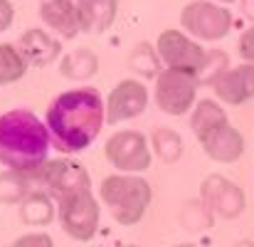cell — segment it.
Wrapping results in <instances>:
<instances>
[{
	"label": "cell",
	"instance_id": "19",
	"mask_svg": "<svg viewBox=\"0 0 254 247\" xmlns=\"http://www.w3.org/2000/svg\"><path fill=\"white\" fill-rule=\"evenodd\" d=\"M190 111H192V114H190V129H192V134H195L197 139L205 136L207 131H212L215 126L230 121L227 114H225V109H222L217 101H212V99L197 101Z\"/></svg>",
	"mask_w": 254,
	"mask_h": 247
},
{
	"label": "cell",
	"instance_id": "8",
	"mask_svg": "<svg viewBox=\"0 0 254 247\" xmlns=\"http://www.w3.org/2000/svg\"><path fill=\"white\" fill-rule=\"evenodd\" d=\"M104 154H106L109 164L121 173H141L151 165V159H153L148 139L133 129H126V131L109 136Z\"/></svg>",
	"mask_w": 254,
	"mask_h": 247
},
{
	"label": "cell",
	"instance_id": "30",
	"mask_svg": "<svg viewBox=\"0 0 254 247\" xmlns=\"http://www.w3.org/2000/svg\"><path fill=\"white\" fill-rule=\"evenodd\" d=\"M175 247H195V245H190V243H185V245H175Z\"/></svg>",
	"mask_w": 254,
	"mask_h": 247
},
{
	"label": "cell",
	"instance_id": "24",
	"mask_svg": "<svg viewBox=\"0 0 254 247\" xmlns=\"http://www.w3.org/2000/svg\"><path fill=\"white\" fill-rule=\"evenodd\" d=\"M10 247H55V243L47 233H30V235H22L20 240H15Z\"/></svg>",
	"mask_w": 254,
	"mask_h": 247
},
{
	"label": "cell",
	"instance_id": "4",
	"mask_svg": "<svg viewBox=\"0 0 254 247\" xmlns=\"http://www.w3.org/2000/svg\"><path fill=\"white\" fill-rule=\"evenodd\" d=\"M183 30L202 42H217L232 30V12L215 0H192L180 12Z\"/></svg>",
	"mask_w": 254,
	"mask_h": 247
},
{
	"label": "cell",
	"instance_id": "25",
	"mask_svg": "<svg viewBox=\"0 0 254 247\" xmlns=\"http://www.w3.org/2000/svg\"><path fill=\"white\" fill-rule=\"evenodd\" d=\"M240 57L245 60V62H250L254 65V25L252 27H247L242 35H240Z\"/></svg>",
	"mask_w": 254,
	"mask_h": 247
},
{
	"label": "cell",
	"instance_id": "15",
	"mask_svg": "<svg viewBox=\"0 0 254 247\" xmlns=\"http://www.w3.org/2000/svg\"><path fill=\"white\" fill-rule=\"evenodd\" d=\"M79 7V20H82V32L101 35L111 27L119 0H74Z\"/></svg>",
	"mask_w": 254,
	"mask_h": 247
},
{
	"label": "cell",
	"instance_id": "2",
	"mask_svg": "<svg viewBox=\"0 0 254 247\" xmlns=\"http://www.w3.org/2000/svg\"><path fill=\"white\" fill-rule=\"evenodd\" d=\"M52 139L47 124L30 109L0 114V165L17 173H32L47 161Z\"/></svg>",
	"mask_w": 254,
	"mask_h": 247
},
{
	"label": "cell",
	"instance_id": "27",
	"mask_svg": "<svg viewBox=\"0 0 254 247\" xmlns=\"http://www.w3.org/2000/svg\"><path fill=\"white\" fill-rule=\"evenodd\" d=\"M242 70H245V77H247V86H250V99H254V65L245 62V65H242Z\"/></svg>",
	"mask_w": 254,
	"mask_h": 247
},
{
	"label": "cell",
	"instance_id": "28",
	"mask_svg": "<svg viewBox=\"0 0 254 247\" xmlns=\"http://www.w3.org/2000/svg\"><path fill=\"white\" fill-rule=\"evenodd\" d=\"M242 12H245L247 20L254 22V0H242Z\"/></svg>",
	"mask_w": 254,
	"mask_h": 247
},
{
	"label": "cell",
	"instance_id": "23",
	"mask_svg": "<svg viewBox=\"0 0 254 247\" xmlns=\"http://www.w3.org/2000/svg\"><path fill=\"white\" fill-rule=\"evenodd\" d=\"M158 65H161V57L158 52L151 47V45H138L133 52H131V70L138 72V75H146V77H156L158 75Z\"/></svg>",
	"mask_w": 254,
	"mask_h": 247
},
{
	"label": "cell",
	"instance_id": "7",
	"mask_svg": "<svg viewBox=\"0 0 254 247\" xmlns=\"http://www.w3.org/2000/svg\"><path fill=\"white\" fill-rule=\"evenodd\" d=\"M35 188L50 193L55 200L74 193V190H89L91 188V178L86 173V168L72 159H57V161H45L37 170L30 173Z\"/></svg>",
	"mask_w": 254,
	"mask_h": 247
},
{
	"label": "cell",
	"instance_id": "17",
	"mask_svg": "<svg viewBox=\"0 0 254 247\" xmlns=\"http://www.w3.org/2000/svg\"><path fill=\"white\" fill-rule=\"evenodd\" d=\"M55 213H57L55 198L40 188L27 193L20 203V220L25 225H47V223H52Z\"/></svg>",
	"mask_w": 254,
	"mask_h": 247
},
{
	"label": "cell",
	"instance_id": "26",
	"mask_svg": "<svg viewBox=\"0 0 254 247\" xmlns=\"http://www.w3.org/2000/svg\"><path fill=\"white\" fill-rule=\"evenodd\" d=\"M12 17H15L12 2L10 0H0V32H5L12 25Z\"/></svg>",
	"mask_w": 254,
	"mask_h": 247
},
{
	"label": "cell",
	"instance_id": "5",
	"mask_svg": "<svg viewBox=\"0 0 254 247\" xmlns=\"http://www.w3.org/2000/svg\"><path fill=\"white\" fill-rule=\"evenodd\" d=\"M197 86L200 80L195 72L166 67L156 75V86H153L156 106L168 116H183L195 106Z\"/></svg>",
	"mask_w": 254,
	"mask_h": 247
},
{
	"label": "cell",
	"instance_id": "22",
	"mask_svg": "<svg viewBox=\"0 0 254 247\" xmlns=\"http://www.w3.org/2000/svg\"><path fill=\"white\" fill-rule=\"evenodd\" d=\"M151 144H153L158 159L166 161V164L178 161L180 154H183V141H180V136H178L173 129H168V126H158V129H153V134H151Z\"/></svg>",
	"mask_w": 254,
	"mask_h": 247
},
{
	"label": "cell",
	"instance_id": "31",
	"mask_svg": "<svg viewBox=\"0 0 254 247\" xmlns=\"http://www.w3.org/2000/svg\"><path fill=\"white\" fill-rule=\"evenodd\" d=\"M126 247H133V245H126Z\"/></svg>",
	"mask_w": 254,
	"mask_h": 247
},
{
	"label": "cell",
	"instance_id": "1",
	"mask_svg": "<svg viewBox=\"0 0 254 247\" xmlns=\"http://www.w3.org/2000/svg\"><path fill=\"white\" fill-rule=\"evenodd\" d=\"M52 146L60 154L89 149L106 124V104L94 86H77L57 94L45 114Z\"/></svg>",
	"mask_w": 254,
	"mask_h": 247
},
{
	"label": "cell",
	"instance_id": "29",
	"mask_svg": "<svg viewBox=\"0 0 254 247\" xmlns=\"http://www.w3.org/2000/svg\"><path fill=\"white\" fill-rule=\"evenodd\" d=\"M215 2H222V5H227V2H237V0H215Z\"/></svg>",
	"mask_w": 254,
	"mask_h": 247
},
{
	"label": "cell",
	"instance_id": "6",
	"mask_svg": "<svg viewBox=\"0 0 254 247\" xmlns=\"http://www.w3.org/2000/svg\"><path fill=\"white\" fill-rule=\"evenodd\" d=\"M62 230L79 243H89L99 230V203L89 190H74L55 200Z\"/></svg>",
	"mask_w": 254,
	"mask_h": 247
},
{
	"label": "cell",
	"instance_id": "12",
	"mask_svg": "<svg viewBox=\"0 0 254 247\" xmlns=\"http://www.w3.org/2000/svg\"><path fill=\"white\" fill-rule=\"evenodd\" d=\"M197 141L205 149V154L212 161H217V164H235L245 154V139H242V134L230 121L215 126L212 131H207Z\"/></svg>",
	"mask_w": 254,
	"mask_h": 247
},
{
	"label": "cell",
	"instance_id": "18",
	"mask_svg": "<svg viewBox=\"0 0 254 247\" xmlns=\"http://www.w3.org/2000/svg\"><path fill=\"white\" fill-rule=\"evenodd\" d=\"M96 70H99V60H96V55H94L91 50H86V47L64 55L62 62H60L62 77H67V80H72V82H84V80L96 75Z\"/></svg>",
	"mask_w": 254,
	"mask_h": 247
},
{
	"label": "cell",
	"instance_id": "14",
	"mask_svg": "<svg viewBox=\"0 0 254 247\" xmlns=\"http://www.w3.org/2000/svg\"><path fill=\"white\" fill-rule=\"evenodd\" d=\"M17 50L22 52L25 62L30 67H47L52 65L57 57H60V40L55 35H50L47 30H40V27H32L27 30L25 35H20L17 40Z\"/></svg>",
	"mask_w": 254,
	"mask_h": 247
},
{
	"label": "cell",
	"instance_id": "3",
	"mask_svg": "<svg viewBox=\"0 0 254 247\" xmlns=\"http://www.w3.org/2000/svg\"><path fill=\"white\" fill-rule=\"evenodd\" d=\"M99 198L104 200V205L109 208L111 218L119 225H136L146 215L153 190L148 180H143L141 175L119 173V175H109L101 180Z\"/></svg>",
	"mask_w": 254,
	"mask_h": 247
},
{
	"label": "cell",
	"instance_id": "10",
	"mask_svg": "<svg viewBox=\"0 0 254 247\" xmlns=\"http://www.w3.org/2000/svg\"><path fill=\"white\" fill-rule=\"evenodd\" d=\"M148 106V89L138 80L119 82L106 99V124H121L141 116Z\"/></svg>",
	"mask_w": 254,
	"mask_h": 247
},
{
	"label": "cell",
	"instance_id": "20",
	"mask_svg": "<svg viewBox=\"0 0 254 247\" xmlns=\"http://www.w3.org/2000/svg\"><path fill=\"white\" fill-rule=\"evenodd\" d=\"M32 190H35V183L30 173H17V170L0 173V203H10V205L22 203V198Z\"/></svg>",
	"mask_w": 254,
	"mask_h": 247
},
{
	"label": "cell",
	"instance_id": "9",
	"mask_svg": "<svg viewBox=\"0 0 254 247\" xmlns=\"http://www.w3.org/2000/svg\"><path fill=\"white\" fill-rule=\"evenodd\" d=\"M156 52L166 67L195 72V75H200L205 57H207V50L200 47V40H195L180 30H163L158 35Z\"/></svg>",
	"mask_w": 254,
	"mask_h": 247
},
{
	"label": "cell",
	"instance_id": "13",
	"mask_svg": "<svg viewBox=\"0 0 254 247\" xmlns=\"http://www.w3.org/2000/svg\"><path fill=\"white\" fill-rule=\"evenodd\" d=\"M40 20L45 27L62 40H74L82 32L79 7L74 0H42L40 2Z\"/></svg>",
	"mask_w": 254,
	"mask_h": 247
},
{
	"label": "cell",
	"instance_id": "11",
	"mask_svg": "<svg viewBox=\"0 0 254 247\" xmlns=\"http://www.w3.org/2000/svg\"><path fill=\"white\" fill-rule=\"evenodd\" d=\"M200 193H202V203L207 205V210L220 215V218L232 220V218H240L242 210H245V193H242V188H237L235 183H230L222 175L205 178Z\"/></svg>",
	"mask_w": 254,
	"mask_h": 247
},
{
	"label": "cell",
	"instance_id": "21",
	"mask_svg": "<svg viewBox=\"0 0 254 247\" xmlns=\"http://www.w3.org/2000/svg\"><path fill=\"white\" fill-rule=\"evenodd\" d=\"M27 62L22 57V52L17 50V45H0V84H15L20 82L27 72Z\"/></svg>",
	"mask_w": 254,
	"mask_h": 247
},
{
	"label": "cell",
	"instance_id": "16",
	"mask_svg": "<svg viewBox=\"0 0 254 247\" xmlns=\"http://www.w3.org/2000/svg\"><path fill=\"white\" fill-rule=\"evenodd\" d=\"M210 86H212V91L217 94L220 101L232 104V106H240L250 99V86H247V77H245L242 65L240 67H227L222 75H217L212 80Z\"/></svg>",
	"mask_w": 254,
	"mask_h": 247
}]
</instances>
